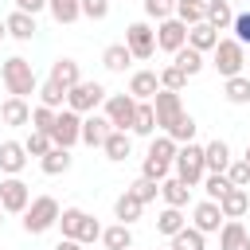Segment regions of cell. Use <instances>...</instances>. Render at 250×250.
I'll use <instances>...</instances> for the list:
<instances>
[{
    "mask_svg": "<svg viewBox=\"0 0 250 250\" xmlns=\"http://www.w3.org/2000/svg\"><path fill=\"white\" fill-rule=\"evenodd\" d=\"M0 78H4V90H8L12 98L39 94V78H35V70H31V62H27L23 55H12V59H4V66H0Z\"/></svg>",
    "mask_w": 250,
    "mask_h": 250,
    "instance_id": "1",
    "label": "cell"
},
{
    "mask_svg": "<svg viewBox=\"0 0 250 250\" xmlns=\"http://www.w3.org/2000/svg\"><path fill=\"white\" fill-rule=\"evenodd\" d=\"M59 215H62V207H59L55 195H35L23 211V230L27 234H47L51 227H59Z\"/></svg>",
    "mask_w": 250,
    "mask_h": 250,
    "instance_id": "2",
    "label": "cell"
},
{
    "mask_svg": "<svg viewBox=\"0 0 250 250\" xmlns=\"http://www.w3.org/2000/svg\"><path fill=\"white\" fill-rule=\"evenodd\" d=\"M172 168H176V176L188 184V188H199L203 184V176H207V160H203V145H195V141H188V145H180V152H176V160H172Z\"/></svg>",
    "mask_w": 250,
    "mask_h": 250,
    "instance_id": "3",
    "label": "cell"
},
{
    "mask_svg": "<svg viewBox=\"0 0 250 250\" xmlns=\"http://www.w3.org/2000/svg\"><path fill=\"white\" fill-rule=\"evenodd\" d=\"M211 66L223 74V78H234V74H242V66H246V47L230 35V39H219V47L211 51Z\"/></svg>",
    "mask_w": 250,
    "mask_h": 250,
    "instance_id": "4",
    "label": "cell"
},
{
    "mask_svg": "<svg viewBox=\"0 0 250 250\" xmlns=\"http://www.w3.org/2000/svg\"><path fill=\"white\" fill-rule=\"evenodd\" d=\"M105 98H109V90H105L102 82H86V78H82L78 86H70V90H66V105H70V109H78L82 117H86V113H94L98 105H105Z\"/></svg>",
    "mask_w": 250,
    "mask_h": 250,
    "instance_id": "5",
    "label": "cell"
},
{
    "mask_svg": "<svg viewBox=\"0 0 250 250\" xmlns=\"http://www.w3.org/2000/svg\"><path fill=\"white\" fill-rule=\"evenodd\" d=\"M51 141L59 145V148H74V145H82V113L78 109H59V117H55V129H51Z\"/></svg>",
    "mask_w": 250,
    "mask_h": 250,
    "instance_id": "6",
    "label": "cell"
},
{
    "mask_svg": "<svg viewBox=\"0 0 250 250\" xmlns=\"http://www.w3.org/2000/svg\"><path fill=\"white\" fill-rule=\"evenodd\" d=\"M102 113L109 117L113 129H133V117H137V98L133 94H109Z\"/></svg>",
    "mask_w": 250,
    "mask_h": 250,
    "instance_id": "7",
    "label": "cell"
},
{
    "mask_svg": "<svg viewBox=\"0 0 250 250\" xmlns=\"http://www.w3.org/2000/svg\"><path fill=\"white\" fill-rule=\"evenodd\" d=\"M152 109H156V129L160 133H168L172 125H176V117L184 113V102H180V90H156V98H152Z\"/></svg>",
    "mask_w": 250,
    "mask_h": 250,
    "instance_id": "8",
    "label": "cell"
},
{
    "mask_svg": "<svg viewBox=\"0 0 250 250\" xmlns=\"http://www.w3.org/2000/svg\"><path fill=\"white\" fill-rule=\"evenodd\" d=\"M27 203H31V188H27L20 176L0 180V207H4L8 215H23V211H27Z\"/></svg>",
    "mask_w": 250,
    "mask_h": 250,
    "instance_id": "9",
    "label": "cell"
},
{
    "mask_svg": "<svg viewBox=\"0 0 250 250\" xmlns=\"http://www.w3.org/2000/svg\"><path fill=\"white\" fill-rule=\"evenodd\" d=\"M125 47L133 51V59H152L156 55V31L145 20H137V23L125 27Z\"/></svg>",
    "mask_w": 250,
    "mask_h": 250,
    "instance_id": "10",
    "label": "cell"
},
{
    "mask_svg": "<svg viewBox=\"0 0 250 250\" xmlns=\"http://www.w3.org/2000/svg\"><path fill=\"white\" fill-rule=\"evenodd\" d=\"M184 43H188V23H184L180 16H168V20L156 23V47H160V51L176 55Z\"/></svg>",
    "mask_w": 250,
    "mask_h": 250,
    "instance_id": "11",
    "label": "cell"
},
{
    "mask_svg": "<svg viewBox=\"0 0 250 250\" xmlns=\"http://www.w3.org/2000/svg\"><path fill=\"white\" fill-rule=\"evenodd\" d=\"M223 223H227V219H223V207H219L215 199H199V203L191 207V227H195V230H203V234H219Z\"/></svg>",
    "mask_w": 250,
    "mask_h": 250,
    "instance_id": "12",
    "label": "cell"
},
{
    "mask_svg": "<svg viewBox=\"0 0 250 250\" xmlns=\"http://www.w3.org/2000/svg\"><path fill=\"white\" fill-rule=\"evenodd\" d=\"M27 148H23V141H0V172L4 176H20L23 168H27Z\"/></svg>",
    "mask_w": 250,
    "mask_h": 250,
    "instance_id": "13",
    "label": "cell"
},
{
    "mask_svg": "<svg viewBox=\"0 0 250 250\" xmlns=\"http://www.w3.org/2000/svg\"><path fill=\"white\" fill-rule=\"evenodd\" d=\"M109 129H113V125H109V117H105V113H98V109H94V113H86V117H82V145L102 148V145H105V137H109Z\"/></svg>",
    "mask_w": 250,
    "mask_h": 250,
    "instance_id": "14",
    "label": "cell"
},
{
    "mask_svg": "<svg viewBox=\"0 0 250 250\" xmlns=\"http://www.w3.org/2000/svg\"><path fill=\"white\" fill-rule=\"evenodd\" d=\"M0 121L4 125H12V129H20V125H31V105H27V98H4L0 102Z\"/></svg>",
    "mask_w": 250,
    "mask_h": 250,
    "instance_id": "15",
    "label": "cell"
},
{
    "mask_svg": "<svg viewBox=\"0 0 250 250\" xmlns=\"http://www.w3.org/2000/svg\"><path fill=\"white\" fill-rule=\"evenodd\" d=\"M102 152H105V160H113V164L129 160V152H133V133H129V129H109Z\"/></svg>",
    "mask_w": 250,
    "mask_h": 250,
    "instance_id": "16",
    "label": "cell"
},
{
    "mask_svg": "<svg viewBox=\"0 0 250 250\" xmlns=\"http://www.w3.org/2000/svg\"><path fill=\"white\" fill-rule=\"evenodd\" d=\"M219 250H250V230L238 219H227L219 227Z\"/></svg>",
    "mask_w": 250,
    "mask_h": 250,
    "instance_id": "17",
    "label": "cell"
},
{
    "mask_svg": "<svg viewBox=\"0 0 250 250\" xmlns=\"http://www.w3.org/2000/svg\"><path fill=\"white\" fill-rule=\"evenodd\" d=\"M4 27H8V35L12 39H20V43H27V39H35V31H39V23H35V16L31 12H8V20H4Z\"/></svg>",
    "mask_w": 250,
    "mask_h": 250,
    "instance_id": "18",
    "label": "cell"
},
{
    "mask_svg": "<svg viewBox=\"0 0 250 250\" xmlns=\"http://www.w3.org/2000/svg\"><path fill=\"white\" fill-rule=\"evenodd\" d=\"M219 39H223V35H219V27H211L207 20H199V23H191V27H188V47H195V51H203V55H207V51H215V47H219Z\"/></svg>",
    "mask_w": 250,
    "mask_h": 250,
    "instance_id": "19",
    "label": "cell"
},
{
    "mask_svg": "<svg viewBox=\"0 0 250 250\" xmlns=\"http://www.w3.org/2000/svg\"><path fill=\"white\" fill-rule=\"evenodd\" d=\"M156 90H160V74H156V70H133V78H129V94H133L137 102H152Z\"/></svg>",
    "mask_w": 250,
    "mask_h": 250,
    "instance_id": "20",
    "label": "cell"
},
{
    "mask_svg": "<svg viewBox=\"0 0 250 250\" xmlns=\"http://www.w3.org/2000/svg\"><path fill=\"white\" fill-rule=\"evenodd\" d=\"M203 20H207L211 27H219V31H230V23H234V4H230V0H203Z\"/></svg>",
    "mask_w": 250,
    "mask_h": 250,
    "instance_id": "21",
    "label": "cell"
},
{
    "mask_svg": "<svg viewBox=\"0 0 250 250\" xmlns=\"http://www.w3.org/2000/svg\"><path fill=\"white\" fill-rule=\"evenodd\" d=\"M51 82H59L62 90H70V86H78L82 82V70H78V62L74 59H66V55H59L55 62H51V74H47Z\"/></svg>",
    "mask_w": 250,
    "mask_h": 250,
    "instance_id": "22",
    "label": "cell"
},
{
    "mask_svg": "<svg viewBox=\"0 0 250 250\" xmlns=\"http://www.w3.org/2000/svg\"><path fill=\"white\" fill-rule=\"evenodd\" d=\"M203 160H207V172H227L234 156H230V145L223 137H215V141L203 145Z\"/></svg>",
    "mask_w": 250,
    "mask_h": 250,
    "instance_id": "23",
    "label": "cell"
},
{
    "mask_svg": "<svg viewBox=\"0 0 250 250\" xmlns=\"http://www.w3.org/2000/svg\"><path fill=\"white\" fill-rule=\"evenodd\" d=\"M141 211H145V203H141V199H137L129 188H125V191L113 199V219H117V223H129V227H133V223L141 219Z\"/></svg>",
    "mask_w": 250,
    "mask_h": 250,
    "instance_id": "24",
    "label": "cell"
},
{
    "mask_svg": "<svg viewBox=\"0 0 250 250\" xmlns=\"http://www.w3.org/2000/svg\"><path fill=\"white\" fill-rule=\"evenodd\" d=\"M129 62H133V51H129L125 43H109V47L102 51V66H105L109 74H125Z\"/></svg>",
    "mask_w": 250,
    "mask_h": 250,
    "instance_id": "25",
    "label": "cell"
},
{
    "mask_svg": "<svg viewBox=\"0 0 250 250\" xmlns=\"http://www.w3.org/2000/svg\"><path fill=\"white\" fill-rule=\"evenodd\" d=\"M160 199H164L168 207H188V203H191V188H188L180 176H168V180L160 184Z\"/></svg>",
    "mask_w": 250,
    "mask_h": 250,
    "instance_id": "26",
    "label": "cell"
},
{
    "mask_svg": "<svg viewBox=\"0 0 250 250\" xmlns=\"http://www.w3.org/2000/svg\"><path fill=\"white\" fill-rule=\"evenodd\" d=\"M219 207H223V219H242V215L250 211V191H246V188H230V191L219 199Z\"/></svg>",
    "mask_w": 250,
    "mask_h": 250,
    "instance_id": "27",
    "label": "cell"
},
{
    "mask_svg": "<svg viewBox=\"0 0 250 250\" xmlns=\"http://www.w3.org/2000/svg\"><path fill=\"white\" fill-rule=\"evenodd\" d=\"M86 219H90V211H82V207H62V215H59V230H62V238H82Z\"/></svg>",
    "mask_w": 250,
    "mask_h": 250,
    "instance_id": "28",
    "label": "cell"
},
{
    "mask_svg": "<svg viewBox=\"0 0 250 250\" xmlns=\"http://www.w3.org/2000/svg\"><path fill=\"white\" fill-rule=\"evenodd\" d=\"M172 62H176V66H180V70H184L188 78H195V74H199V70L207 66L203 51H195V47H188V43H184V47H180V51L172 55Z\"/></svg>",
    "mask_w": 250,
    "mask_h": 250,
    "instance_id": "29",
    "label": "cell"
},
{
    "mask_svg": "<svg viewBox=\"0 0 250 250\" xmlns=\"http://www.w3.org/2000/svg\"><path fill=\"white\" fill-rule=\"evenodd\" d=\"M70 164H74V156H70V148H51L47 156H39V168L47 172V176H62V172H70Z\"/></svg>",
    "mask_w": 250,
    "mask_h": 250,
    "instance_id": "30",
    "label": "cell"
},
{
    "mask_svg": "<svg viewBox=\"0 0 250 250\" xmlns=\"http://www.w3.org/2000/svg\"><path fill=\"white\" fill-rule=\"evenodd\" d=\"M133 137H152L156 133V109L152 102H137V117H133Z\"/></svg>",
    "mask_w": 250,
    "mask_h": 250,
    "instance_id": "31",
    "label": "cell"
},
{
    "mask_svg": "<svg viewBox=\"0 0 250 250\" xmlns=\"http://www.w3.org/2000/svg\"><path fill=\"white\" fill-rule=\"evenodd\" d=\"M223 98H227L230 105H250V78H246V74L227 78V82H223Z\"/></svg>",
    "mask_w": 250,
    "mask_h": 250,
    "instance_id": "32",
    "label": "cell"
},
{
    "mask_svg": "<svg viewBox=\"0 0 250 250\" xmlns=\"http://www.w3.org/2000/svg\"><path fill=\"white\" fill-rule=\"evenodd\" d=\"M184 227H188V219H184V207H168V203H164V211L156 215V230L172 238V234H176V230H184Z\"/></svg>",
    "mask_w": 250,
    "mask_h": 250,
    "instance_id": "33",
    "label": "cell"
},
{
    "mask_svg": "<svg viewBox=\"0 0 250 250\" xmlns=\"http://www.w3.org/2000/svg\"><path fill=\"white\" fill-rule=\"evenodd\" d=\"M102 242H105V250H129V246H133V230H129V223H113V227H105V230H102Z\"/></svg>",
    "mask_w": 250,
    "mask_h": 250,
    "instance_id": "34",
    "label": "cell"
},
{
    "mask_svg": "<svg viewBox=\"0 0 250 250\" xmlns=\"http://www.w3.org/2000/svg\"><path fill=\"white\" fill-rule=\"evenodd\" d=\"M172 250H207V234H203V230H195V227L188 223L184 230H176V234H172Z\"/></svg>",
    "mask_w": 250,
    "mask_h": 250,
    "instance_id": "35",
    "label": "cell"
},
{
    "mask_svg": "<svg viewBox=\"0 0 250 250\" xmlns=\"http://www.w3.org/2000/svg\"><path fill=\"white\" fill-rule=\"evenodd\" d=\"M176 152H180V145H176L168 133H160V137L152 133V141H148V152H145V156H156V160L172 164V160H176Z\"/></svg>",
    "mask_w": 250,
    "mask_h": 250,
    "instance_id": "36",
    "label": "cell"
},
{
    "mask_svg": "<svg viewBox=\"0 0 250 250\" xmlns=\"http://www.w3.org/2000/svg\"><path fill=\"white\" fill-rule=\"evenodd\" d=\"M47 12L55 16V23H74L82 16V0H47Z\"/></svg>",
    "mask_w": 250,
    "mask_h": 250,
    "instance_id": "37",
    "label": "cell"
},
{
    "mask_svg": "<svg viewBox=\"0 0 250 250\" xmlns=\"http://www.w3.org/2000/svg\"><path fill=\"white\" fill-rule=\"evenodd\" d=\"M195 129H199V125H195V117H191V113L184 109V113L176 117V125L168 129V137H172L176 145H188V141H195Z\"/></svg>",
    "mask_w": 250,
    "mask_h": 250,
    "instance_id": "38",
    "label": "cell"
},
{
    "mask_svg": "<svg viewBox=\"0 0 250 250\" xmlns=\"http://www.w3.org/2000/svg\"><path fill=\"white\" fill-rule=\"evenodd\" d=\"M230 188H234V184L227 180V172H207V176H203V191H207V199H215V203H219Z\"/></svg>",
    "mask_w": 250,
    "mask_h": 250,
    "instance_id": "39",
    "label": "cell"
},
{
    "mask_svg": "<svg viewBox=\"0 0 250 250\" xmlns=\"http://www.w3.org/2000/svg\"><path fill=\"white\" fill-rule=\"evenodd\" d=\"M39 102H43V105H51V109H66V90H62L59 82H51V78H47V82L39 86Z\"/></svg>",
    "mask_w": 250,
    "mask_h": 250,
    "instance_id": "40",
    "label": "cell"
},
{
    "mask_svg": "<svg viewBox=\"0 0 250 250\" xmlns=\"http://www.w3.org/2000/svg\"><path fill=\"white\" fill-rule=\"evenodd\" d=\"M23 148H27V156H47V152L55 148V141H51V133L31 129V133H27V141H23Z\"/></svg>",
    "mask_w": 250,
    "mask_h": 250,
    "instance_id": "41",
    "label": "cell"
},
{
    "mask_svg": "<svg viewBox=\"0 0 250 250\" xmlns=\"http://www.w3.org/2000/svg\"><path fill=\"white\" fill-rule=\"evenodd\" d=\"M55 117H59V109H51V105H35L31 109V129H39V133H51L55 129Z\"/></svg>",
    "mask_w": 250,
    "mask_h": 250,
    "instance_id": "42",
    "label": "cell"
},
{
    "mask_svg": "<svg viewBox=\"0 0 250 250\" xmlns=\"http://www.w3.org/2000/svg\"><path fill=\"white\" fill-rule=\"evenodd\" d=\"M129 191H133L141 203H152V199L160 195V184H156V180H148V176H137V180L129 184Z\"/></svg>",
    "mask_w": 250,
    "mask_h": 250,
    "instance_id": "43",
    "label": "cell"
},
{
    "mask_svg": "<svg viewBox=\"0 0 250 250\" xmlns=\"http://www.w3.org/2000/svg\"><path fill=\"white\" fill-rule=\"evenodd\" d=\"M156 74H160V86H164V90H184V86H188V74H184L176 62H168V66L156 70Z\"/></svg>",
    "mask_w": 250,
    "mask_h": 250,
    "instance_id": "44",
    "label": "cell"
},
{
    "mask_svg": "<svg viewBox=\"0 0 250 250\" xmlns=\"http://www.w3.org/2000/svg\"><path fill=\"white\" fill-rule=\"evenodd\" d=\"M141 4H145V16L156 20V23L168 20V16H176V0H141Z\"/></svg>",
    "mask_w": 250,
    "mask_h": 250,
    "instance_id": "45",
    "label": "cell"
},
{
    "mask_svg": "<svg viewBox=\"0 0 250 250\" xmlns=\"http://www.w3.org/2000/svg\"><path fill=\"white\" fill-rule=\"evenodd\" d=\"M168 172H172V164H164V160H156V156H145V164H141V176H148V180H156V184H164Z\"/></svg>",
    "mask_w": 250,
    "mask_h": 250,
    "instance_id": "46",
    "label": "cell"
},
{
    "mask_svg": "<svg viewBox=\"0 0 250 250\" xmlns=\"http://www.w3.org/2000/svg\"><path fill=\"white\" fill-rule=\"evenodd\" d=\"M176 16L191 27V23H199L203 20V4H191V0H176Z\"/></svg>",
    "mask_w": 250,
    "mask_h": 250,
    "instance_id": "47",
    "label": "cell"
},
{
    "mask_svg": "<svg viewBox=\"0 0 250 250\" xmlns=\"http://www.w3.org/2000/svg\"><path fill=\"white\" fill-rule=\"evenodd\" d=\"M227 180H230L234 188H250V164H246V160H230Z\"/></svg>",
    "mask_w": 250,
    "mask_h": 250,
    "instance_id": "48",
    "label": "cell"
},
{
    "mask_svg": "<svg viewBox=\"0 0 250 250\" xmlns=\"http://www.w3.org/2000/svg\"><path fill=\"white\" fill-rule=\"evenodd\" d=\"M230 31H234V39H238L242 47H250V12H238L234 23H230Z\"/></svg>",
    "mask_w": 250,
    "mask_h": 250,
    "instance_id": "49",
    "label": "cell"
},
{
    "mask_svg": "<svg viewBox=\"0 0 250 250\" xmlns=\"http://www.w3.org/2000/svg\"><path fill=\"white\" fill-rule=\"evenodd\" d=\"M82 16L86 20H105L109 16V0H82Z\"/></svg>",
    "mask_w": 250,
    "mask_h": 250,
    "instance_id": "50",
    "label": "cell"
},
{
    "mask_svg": "<svg viewBox=\"0 0 250 250\" xmlns=\"http://www.w3.org/2000/svg\"><path fill=\"white\" fill-rule=\"evenodd\" d=\"M12 4H16L20 12H31V16H39V12L47 8V0H12Z\"/></svg>",
    "mask_w": 250,
    "mask_h": 250,
    "instance_id": "51",
    "label": "cell"
},
{
    "mask_svg": "<svg viewBox=\"0 0 250 250\" xmlns=\"http://www.w3.org/2000/svg\"><path fill=\"white\" fill-rule=\"evenodd\" d=\"M55 250H86V246H82L78 238H59V242H55Z\"/></svg>",
    "mask_w": 250,
    "mask_h": 250,
    "instance_id": "52",
    "label": "cell"
},
{
    "mask_svg": "<svg viewBox=\"0 0 250 250\" xmlns=\"http://www.w3.org/2000/svg\"><path fill=\"white\" fill-rule=\"evenodd\" d=\"M242 160H246V164H250V145H246V152H242Z\"/></svg>",
    "mask_w": 250,
    "mask_h": 250,
    "instance_id": "53",
    "label": "cell"
},
{
    "mask_svg": "<svg viewBox=\"0 0 250 250\" xmlns=\"http://www.w3.org/2000/svg\"><path fill=\"white\" fill-rule=\"evenodd\" d=\"M4 35H8V27H4V20H0V39H4Z\"/></svg>",
    "mask_w": 250,
    "mask_h": 250,
    "instance_id": "54",
    "label": "cell"
},
{
    "mask_svg": "<svg viewBox=\"0 0 250 250\" xmlns=\"http://www.w3.org/2000/svg\"><path fill=\"white\" fill-rule=\"evenodd\" d=\"M4 215H8V211H4V207H0V227H4Z\"/></svg>",
    "mask_w": 250,
    "mask_h": 250,
    "instance_id": "55",
    "label": "cell"
},
{
    "mask_svg": "<svg viewBox=\"0 0 250 250\" xmlns=\"http://www.w3.org/2000/svg\"><path fill=\"white\" fill-rule=\"evenodd\" d=\"M230 4H246V0H230Z\"/></svg>",
    "mask_w": 250,
    "mask_h": 250,
    "instance_id": "56",
    "label": "cell"
},
{
    "mask_svg": "<svg viewBox=\"0 0 250 250\" xmlns=\"http://www.w3.org/2000/svg\"><path fill=\"white\" fill-rule=\"evenodd\" d=\"M160 250H172V246H160Z\"/></svg>",
    "mask_w": 250,
    "mask_h": 250,
    "instance_id": "57",
    "label": "cell"
},
{
    "mask_svg": "<svg viewBox=\"0 0 250 250\" xmlns=\"http://www.w3.org/2000/svg\"><path fill=\"white\" fill-rule=\"evenodd\" d=\"M191 4H203V0H191Z\"/></svg>",
    "mask_w": 250,
    "mask_h": 250,
    "instance_id": "58",
    "label": "cell"
},
{
    "mask_svg": "<svg viewBox=\"0 0 250 250\" xmlns=\"http://www.w3.org/2000/svg\"><path fill=\"white\" fill-rule=\"evenodd\" d=\"M129 250H137V246H129Z\"/></svg>",
    "mask_w": 250,
    "mask_h": 250,
    "instance_id": "59",
    "label": "cell"
},
{
    "mask_svg": "<svg viewBox=\"0 0 250 250\" xmlns=\"http://www.w3.org/2000/svg\"><path fill=\"white\" fill-rule=\"evenodd\" d=\"M246 62H250V55H246Z\"/></svg>",
    "mask_w": 250,
    "mask_h": 250,
    "instance_id": "60",
    "label": "cell"
}]
</instances>
